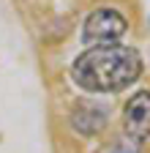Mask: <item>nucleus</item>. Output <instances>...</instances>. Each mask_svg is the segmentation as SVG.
I'll use <instances>...</instances> for the list:
<instances>
[{
    "label": "nucleus",
    "instance_id": "nucleus-1",
    "mask_svg": "<svg viewBox=\"0 0 150 153\" xmlns=\"http://www.w3.org/2000/svg\"><path fill=\"white\" fill-rule=\"evenodd\" d=\"M142 74V57L134 47L106 44L90 47L71 63V79L90 93H117L137 82Z\"/></svg>",
    "mask_w": 150,
    "mask_h": 153
},
{
    "label": "nucleus",
    "instance_id": "nucleus-2",
    "mask_svg": "<svg viewBox=\"0 0 150 153\" xmlns=\"http://www.w3.org/2000/svg\"><path fill=\"white\" fill-rule=\"evenodd\" d=\"M128 22L126 16L115 8H96L87 14L85 25H82V41L87 47H106V44H117V38L126 33Z\"/></svg>",
    "mask_w": 150,
    "mask_h": 153
},
{
    "label": "nucleus",
    "instance_id": "nucleus-3",
    "mask_svg": "<svg viewBox=\"0 0 150 153\" xmlns=\"http://www.w3.org/2000/svg\"><path fill=\"white\" fill-rule=\"evenodd\" d=\"M123 128H126V137L134 140L137 145L150 140V93L147 90H137L128 99L123 112Z\"/></svg>",
    "mask_w": 150,
    "mask_h": 153
},
{
    "label": "nucleus",
    "instance_id": "nucleus-4",
    "mask_svg": "<svg viewBox=\"0 0 150 153\" xmlns=\"http://www.w3.org/2000/svg\"><path fill=\"white\" fill-rule=\"evenodd\" d=\"M71 123H74V128H77L79 134L93 137V134L104 131V126H106V107L96 104V101H79L77 107H74Z\"/></svg>",
    "mask_w": 150,
    "mask_h": 153
},
{
    "label": "nucleus",
    "instance_id": "nucleus-5",
    "mask_svg": "<svg viewBox=\"0 0 150 153\" xmlns=\"http://www.w3.org/2000/svg\"><path fill=\"white\" fill-rule=\"evenodd\" d=\"M101 153H139V145H137L134 140L123 137V140H115L109 148H104Z\"/></svg>",
    "mask_w": 150,
    "mask_h": 153
}]
</instances>
